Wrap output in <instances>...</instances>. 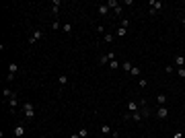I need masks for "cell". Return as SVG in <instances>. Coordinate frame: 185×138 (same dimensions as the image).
<instances>
[{
  "label": "cell",
  "mask_w": 185,
  "mask_h": 138,
  "mask_svg": "<svg viewBox=\"0 0 185 138\" xmlns=\"http://www.w3.org/2000/svg\"><path fill=\"white\" fill-rule=\"evenodd\" d=\"M119 27L128 29V27H130V19H121V21H119Z\"/></svg>",
  "instance_id": "d4e9b609"
},
{
  "label": "cell",
  "mask_w": 185,
  "mask_h": 138,
  "mask_svg": "<svg viewBox=\"0 0 185 138\" xmlns=\"http://www.w3.org/2000/svg\"><path fill=\"white\" fill-rule=\"evenodd\" d=\"M113 39H115V37H113L111 33H105V35H103V41H105V43H111Z\"/></svg>",
  "instance_id": "cb8c5ba5"
},
{
  "label": "cell",
  "mask_w": 185,
  "mask_h": 138,
  "mask_svg": "<svg viewBox=\"0 0 185 138\" xmlns=\"http://www.w3.org/2000/svg\"><path fill=\"white\" fill-rule=\"evenodd\" d=\"M132 120H134L136 124H140V122L144 120V118H142V113H140V109H138V111H134V113H132Z\"/></svg>",
  "instance_id": "2e32d148"
},
{
  "label": "cell",
  "mask_w": 185,
  "mask_h": 138,
  "mask_svg": "<svg viewBox=\"0 0 185 138\" xmlns=\"http://www.w3.org/2000/svg\"><path fill=\"white\" fill-rule=\"evenodd\" d=\"M156 103H158V105H167V95H165V93H158V95H156Z\"/></svg>",
  "instance_id": "9a60e30c"
},
{
  "label": "cell",
  "mask_w": 185,
  "mask_h": 138,
  "mask_svg": "<svg viewBox=\"0 0 185 138\" xmlns=\"http://www.w3.org/2000/svg\"><path fill=\"white\" fill-rule=\"evenodd\" d=\"M105 4H107L109 8H113V10H115V8H117V6H119L121 2H117V0H107V2H105Z\"/></svg>",
  "instance_id": "d6986e66"
},
{
  "label": "cell",
  "mask_w": 185,
  "mask_h": 138,
  "mask_svg": "<svg viewBox=\"0 0 185 138\" xmlns=\"http://www.w3.org/2000/svg\"><path fill=\"white\" fill-rule=\"evenodd\" d=\"M132 66H134V64H132V62H130V60H126V62H124V64H121V70H124V72H128V74H130V70H132Z\"/></svg>",
  "instance_id": "e0dca14e"
},
{
  "label": "cell",
  "mask_w": 185,
  "mask_h": 138,
  "mask_svg": "<svg viewBox=\"0 0 185 138\" xmlns=\"http://www.w3.org/2000/svg\"><path fill=\"white\" fill-rule=\"evenodd\" d=\"M117 37H126L128 35V29H124V27H117V33H115Z\"/></svg>",
  "instance_id": "7402d4cb"
},
{
  "label": "cell",
  "mask_w": 185,
  "mask_h": 138,
  "mask_svg": "<svg viewBox=\"0 0 185 138\" xmlns=\"http://www.w3.org/2000/svg\"><path fill=\"white\" fill-rule=\"evenodd\" d=\"M101 134H103V136H111V138L117 136V132H115L109 124H103V126H101Z\"/></svg>",
  "instance_id": "277c9868"
},
{
  "label": "cell",
  "mask_w": 185,
  "mask_h": 138,
  "mask_svg": "<svg viewBox=\"0 0 185 138\" xmlns=\"http://www.w3.org/2000/svg\"><path fill=\"white\" fill-rule=\"evenodd\" d=\"M97 12H99L101 17H107V15H109V6H107V4H99V6H97Z\"/></svg>",
  "instance_id": "7c38bea8"
},
{
  "label": "cell",
  "mask_w": 185,
  "mask_h": 138,
  "mask_svg": "<svg viewBox=\"0 0 185 138\" xmlns=\"http://www.w3.org/2000/svg\"><path fill=\"white\" fill-rule=\"evenodd\" d=\"M17 72H19V64H17V62H10V64H8V76H6V80H12Z\"/></svg>",
  "instance_id": "8992f818"
},
{
  "label": "cell",
  "mask_w": 185,
  "mask_h": 138,
  "mask_svg": "<svg viewBox=\"0 0 185 138\" xmlns=\"http://www.w3.org/2000/svg\"><path fill=\"white\" fill-rule=\"evenodd\" d=\"M113 12H115V15H117V17H119V15H121V12H124V6H121V4H119V6H117V8H115V10H113Z\"/></svg>",
  "instance_id": "f1b7e54d"
},
{
  "label": "cell",
  "mask_w": 185,
  "mask_h": 138,
  "mask_svg": "<svg viewBox=\"0 0 185 138\" xmlns=\"http://www.w3.org/2000/svg\"><path fill=\"white\" fill-rule=\"evenodd\" d=\"M130 76H134V78H140V76H142V70H140V66H132V70H130Z\"/></svg>",
  "instance_id": "30bf717a"
},
{
  "label": "cell",
  "mask_w": 185,
  "mask_h": 138,
  "mask_svg": "<svg viewBox=\"0 0 185 138\" xmlns=\"http://www.w3.org/2000/svg\"><path fill=\"white\" fill-rule=\"evenodd\" d=\"M60 4H62V0H54V2H52V12H54V17L58 15V8H60Z\"/></svg>",
  "instance_id": "ac0fdd59"
},
{
  "label": "cell",
  "mask_w": 185,
  "mask_h": 138,
  "mask_svg": "<svg viewBox=\"0 0 185 138\" xmlns=\"http://www.w3.org/2000/svg\"><path fill=\"white\" fill-rule=\"evenodd\" d=\"M115 56H117V54H115V52H109V54H103V56L99 58V64H101V66H105V64H109L111 60H115Z\"/></svg>",
  "instance_id": "5b68a950"
},
{
  "label": "cell",
  "mask_w": 185,
  "mask_h": 138,
  "mask_svg": "<svg viewBox=\"0 0 185 138\" xmlns=\"http://www.w3.org/2000/svg\"><path fill=\"white\" fill-rule=\"evenodd\" d=\"M140 113H142V118H144V120H146L148 116H150V109H148L146 101H140Z\"/></svg>",
  "instance_id": "ba28073f"
},
{
  "label": "cell",
  "mask_w": 185,
  "mask_h": 138,
  "mask_svg": "<svg viewBox=\"0 0 185 138\" xmlns=\"http://www.w3.org/2000/svg\"><path fill=\"white\" fill-rule=\"evenodd\" d=\"M181 23H183V27H185V17H183V19H181Z\"/></svg>",
  "instance_id": "1f68e13d"
},
{
  "label": "cell",
  "mask_w": 185,
  "mask_h": 138,
  "mask_svg": "<svg viewBox=\"0 0 185 138\" xmlns=\"http://www.w3.org/2000/svg\"><path fill=\"white\" fill-rule=\"evenodd\" d=\"M41 37H43V31H41V29H33V31H31V35H29V39H27V41H29V43H31V45H33V43H37V41H39V39H41Z\"/></svg>",
  "instance_id": "3957f363"
},
{
  "label": "cell",
  "mask_w": 185,
  "mask_h": 138,
  "mask_svg": "<svg viewBox=\"0 0 185 138\" xmlns=\"http://www.w3.org/2000/svg\"><path fill=\"white\" fill-rule=\"evenodd\" d=\"M23 116H25L27 122H33L35 120V105L31 101H25L23 103Z\"/></svg>",
  "instance_id": "6da1fadb"
},
{
  "label": "cell",
  "mask_w": 185,
  "mask_h": 138,
  "mask_svg": "<svg viewBox=\"0 0 185 138\" xmlns=\"http://www.w3.org/2000/svg\"><path fill=\"white\" fill-rule=\"evenodd\" d=\"M173 138H183V134H181V132H175V134H173Z\"/></svg>",
  "instance_id": "f546056e"
},
{
  "label": "cell",
  "mask_w": 185,
  "mask_h": 138,
  "mask_svg": "<svg viewBox=\"0 0 185 138\" xmlns=\"http://www.w3.org/2000/svg\"><path fill=\"white\" fill-rule=\"evenodd\" d=\"M66 83H68V74H60V76H58V85H60V87H64Z\"/></svg>",
  "instance_id": "ffe728a7"
},
{
  "label": "cell",
  "mask_w": 185,
  "mask_h": 138,
  "mask_svg": "<svg viewBox=\"0 0 185 138\" xmlns=\"http://www.w3.org/2000/svg\"><path fill=\"white\" fill-rule=\"evenodd\" d=\"M148 6H150V15H156L158 10H163L165 2H163V0H150V2H148Z\"/></svg>",
  "instance_id": "7a4b0ae2"
},
{
  "label": "cell",
  "mask_w": 185,
  "mask_h": 138,
  "mask_svg": "<svg viewBox=\"0 0 185 138\" xmlns=\"http://www.w3.org/2000/svg\"><path fill=\"white\" fill-rule=\"evenodd\" d=\"M175 66H177V68H183V66H185V56L177 54V56H175Z\"/></svg>",
  "instance_id": "4fadbf2b"
},
{
  "label": "cell",
  "mask_w": 185,
  "mask_h": 138,
  "mask_svg": "<svg viewBox=\"0 0 185 138\" xmlns=\"http://www.w3.org/2000/svg\"><path fill=\"white\" fill-rule=\"evenodd\" d=\"M70 138H80V136H78V134H72V136H70Z\"/></svg>",
  "instance_id": "4dcf8cb0"
},
{
  "label": "cell",
  "mask_w": 185,
  "mask_h": 138,
  "mask_svg": "<svg viewBox=\"0 0 185 138\" xmlns=\"http://www.w3.org/2000/svg\"><path fill=\"white\" fill-rule=\"evenodd\" d=\"M62 31H64V33H72V25H70V23H64V25H62Z\"/></svg>",
  "instance_id": "44dd1931"
},
{
  "label": "cell",
  "mask_w": 185,
  "mask_h": 138,
  "mask_svg": "<svg viewBox=\"0 0 185 138\" xmlns=\"http://www.w3.org/2000/svg\"><path fill=\"white\" fill-rule=\"evenodd\" d=\"M156 118H158V120L169 118V109H167V105H160V107L156 109Z\"/></svg>",
  "instance_id": "52a82bcc"
},
{
  "label": "cell",
  "mask_w": 185,
  "mask_h": 138,
  "mask_svg": "<svg viewBox=\"0 0 185 138\" xmlns=\"http://www.w3.org/2000/svg\"><path fill=\"white\" fill-rule=\"evenodd\" d=\"M86 134H88L86 128H80V130H78V136H80V138H86Z\"/></svg>",
  "instance_id": "83f0119b"
},
{
  "label": "cell",
  "mask_w": 185,
  "mask_h": 138,
  "mask_svg": "<svg viewBox=\"0 0 185 138\" xmlns=\"http://www.w3.org/2000/svg\"><path fill=\"white\" fill-rule=\"evenodd\" d=\"M138 85H140V87H142V89H144V87H148V80H146V78H142V76H140V78H138Z\"/></svg>",
  "instance_id": "4316f807"
},
{
  "label": "cell",
  "mask_w": 185,
  "mask_h": 138,
  "mask_svg": "<svg viewBox=\"0 0 185 138\" xmlns=\"http://www.w3.org/2000/svg\"><path fill=\"white\" fill-rule=\"evenodd\" d=\"M4 105H8V107H10V111H14V109H17V105H19V99H17V95H14V97H10L8 101H4Z\"/></svg>",
  "instance_id": "9c48e42d"
},
{
  "label": "cell",
  "mask_w": 185,
  "mask_h": 138,
  "mask_svg": "<svg viewBox=\"0 0 185 138\" xmlns=\"http://www.w3.org/2000/svg\"><path fill=\"white\" fill-rule=\"evenodd\" d=\"M109 68H111V70H117V68H119V62H117V60H111V62H109Z\"/></svg>",
  "instance_id": "603a6c76"
},
{
  "label": "cell",
  "mask_w": 185,
  "mask_h": 138,
  "mask_svg": "<svg viewBox=\"0 0 185 138\" xmlns=\"http://www.w3.org/2000/svg\"><path fill=\"white\" fill-rule=\"evenodd\" d=\"M25 136V126H17L14 128V138H23Z\"/></svg>",
  "instance_id": "5bb4252c"
},
{
  "label": "cell",
  "mask_w": 185,
  "mask_h": 138,
  "mask_svg": "<svg viewBox=\"0 0 185 138\" xmlns=\"http://www.w3.org/2000/svg\"><path fill=\"white\" fill-rule=\"evenodd\" d=\"M126 105H128V111H130V113H134V111L140 109V103H136V101H128Z\"/></svg>",
  "instance_id": "8fae6325"
},
{
  "label": "cell",
  "mask_w": 185,
  "mask_h": 138,
  "mask_svg": "<svg viewBox=\"0 0 185 138\" xmlns=\"http://www.w3.org/2000/svg\"><path fill=\"white\" fill-rule=\"evenodd\" d=\"M177 76L179 78H185V66L183 68H177Z\"/></svg>",
  "instance_id": "484cf974"
}]
</instances>
